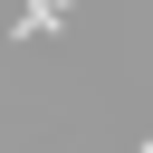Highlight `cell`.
Returning <instances> with one entry per match:
<instances>
[{"label": "cell", "mask_w": 153, "mask_h": 153, "mask_svg": "<svg viewBox=\"0 0 153 153\" xmlns=\"http://www.w3.org/2000/svg\"><path fill=\"white\" fill-rule=\"evenodd\" d=\"M67 10H76V0H29V10H19V29H10V38H48V29H57V19H67Z\"/></svg>", "instance_id": "cell-1"}]
</instances>
